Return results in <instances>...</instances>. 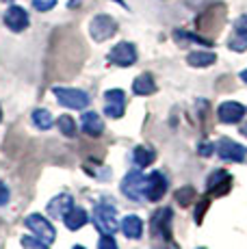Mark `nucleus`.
I'll list each match as a JSON object with an SVG mask.
<instances>
[{
	"instance_id": "obj_1",
	"label": "nucleus",
	"mask_w": 247,
	"mask_h": 249,
	"mask_svg": "<svg viewBox=\"0 0 247 249\" xmlns=\"http://www.w3.org/2000/svg\"><path fill=\"white\" fill-rule=\"evenodd\" d=\"M93 226L102 234H115L120 223H117V210L111 204H98L93 210Z\"/></svg>"
},
{
	"instance_id": "obj_2",
	"label": "nucleus",
	"mask_w": 247,
	"mask_h": 249,
	"mask_svg": "<svg viewBox=\"0 0 247 249\" xmlns=\"http://www.w3.org/2000/svg\"><path fill=\"white\" fill-rule=\"evenodd\" d=\"M52 91H54V95H56V100H59V104H61V107H65V108L83 111V108H87L89 102H91V98H89L85 91H80V89L54 87Z\"/></svg>"
},
{
	"instance_id": "obj_3",
	"label": "nucleus",
	"mask_w": 247,
	"mask_h": 249,
	"mask_svg": "<svg viewBox=\"0 0 247 249\" xmlns=\"http://www.w3.org/2000/svg\"><path fill=\"white\" fill-rule=\"evenodd\" d=\"M143 191H145V176L141 174V169L128 171L126 178L122 180V193L128 199H132V202H141L143 199Z\"/></svg>"
},
{
	"instance_id": "obj_4",
	"label": "nucleus",
	"mask_w": 247,
	"mask_h": 249,
	"mask_svg": "<svg viewBox=\"0 0 247 249\" xmlns=\"http://www.w3.org/2000/svg\"><path fill=\"white\" fill-rule=\"evenodd\" d=\"M24 223H26V228L31 230L37 238H39V241L48 243V245H50V243H54L56 230H54V226H52L46 217H41V214H28V217L24 219Z\"/></svg>"
},
{
	"instance_id": "obj_5",
	"label": "nucleus",
	"mask_w": 247,
	"mask_h": 249,
	"mask_svg": "<svg viewBox=\"0 0 247 249\" xmlns=\"http://www.w3.org/2000/svg\"><path fill=\"white\" fill-rule=\"evenodd\" d=\"M89 33H91V37L96 41H106L117 33V22L113 20L111 16L100 13V16H96L91 20V24H89Z\"/></svg>"
},
{
	"instance_id": "obj_6",
	"label": "nucleus",
	"mask_w": 247,
	"mask_h": 249,
	"mask_svg": "<svg viewBox=\"0 0 247 249\" xmlns=\"http://www.w3.org/2000/svg\"><path fill=\"white\" fill-rule=\"evenodd\" d=\"M215 150H217V154H219V159L226 162H243L247 159V147L232 141V139H219Z\"/></svg>"
},
{
	"instance_id": "obj_7",
	"label": "nucleus",
	"mask_w": 247,
	"mask_h": 249,
	"mask_svg": "<svg viewBox=\"0 0 247 249\" xmlns=\"http://www.w3.org/2000/svg\"><path fill=\"white\" fill-rule=\"evenodd\" d=\"M165 193H167V178L160 171H152L150 176H145V191H143L145 199L159 202V199H163Z\"/></svg>"
},
{
	"instance_id": "obj_8",
	"label": "nucleus",
	"mask_w": 247,
	"mask_h": 249,
	"mask_svg": "<svg viewBox=\"0 0 247 249\" xmlns=\"http://www.w3.org/2000/svg\"><path fill=\"white\" fill-rule=\"evenodd\" d=\"M126 111V95L122 89H108L104 93V115L113 119H120Z\"/></svg>"
},
{
	"instance_id": "obj_9",
	"label": "nucleus",
	"mask_w": 247,
	"mask_h": 249,
	"mask_svg": "<svg viewBox=\"0 0 247 249\" xmlns=\"http://www.w3.org/2000/svg\"><path fill=\"white\" fill-rule=\"evenodd\" d=\"M108 61L120 68H130L137 61V48L130 41H120L111 52H108Z\"/></svg>"
},
{
	"instance_id": "obj_10",
	"label": "nucleus",
	"mask_w": 247,
	"mask_h": 249,
	"mask_svg": "<svg viewBox=\"0 0 247 249\" xmlns=\"http://www.w3.org/2000/svg\"><path fill=\"white\" fill-rule=\"evenodd\" d=\"M4 24H7L9 31L22 33L24 28H28L31 20H28V13L24 11V9L18 7V4H11V7L4 11Z\"/></svg>"
},
{
	"instance_id": "obj_11",
	"label": "nucleus",
	"mask_w": 247,
	"mask_h": 249,
	"mask_svg": "<svg viewBox=\"0 0 247 249\" xmlns=\"http://www.w3.org/2000/svg\"><path fill=\"white\" fill-rule=\"evenodd\" d=\"M172 208H160L156 210V214L152 217V232L154 236H160L165 241H169V223H172Z\"/></svg>"
},
{
	"instance_id": "obj_12",
	"label": "nucleus",
	"mask_w": 247,
	"mask_h": 249,
	"mask_svg": "<svg viewBox=\"0 0 247 249\" xmlns=\"http://www.w3.org/2000/svg\"><path fill=\"white\" fill-rule=\"evenodd\" d=\"M243 115H245V107L239 102H223L217 108V117L223 124H236L243 119Z\"/></svg>"
},
{
	"instance_id": "obj_13",
	"label": "nucleus",
	"mask_w": 247,
	"mask_h": 249,
	"mask_svg": "<svg viewBox=\"0 0 247 249\" xmlns=\"http://www.w3.org/2000/svg\"><path fill=\"white\" fill-rule=\"evenodd\" d=\"M80 128H83V132H87L89 137H100L104 132V122L98 113L89 111V113L83 115V119H80Z\"/></svg>"
},
{
	"instance_id": "obj_14",
	"label": "nucleus",
	"mask_w": 247,
	"mask_h": 249,
	"mask_svg": "<svg viewBox=\"0 0 247 249\" xmlns=\"http://www.w3.org/2000/svg\"><path fill=\"white\" fill-rule=\"evenodd\" d=\"M72 208H74L72 197L65 193V195H59V197H54L48 204V214H50V217H54V219H65V214H68Z\"/></svg>"
},
{
	"instance_id": "obj_15",
	"label": "nucleus",
	"mask_w": 247,
	"mask_h": 249,
	"mask_svg": "<svg viewBox=\"0 0 247 249\" xmlns=\"http://www.w3.org/2000/svg\"><path fill=\"white\" fill-rule=\"evenodd\" d=\"M122 232L128 238H141V234H143V221L137 214H128V217L122 219Z\"/></svg>"
},
{
	"instance_id": "obj_16",
	"label": "nucleus",
	"mask_w": 247,
	"mask_h": 249,
	"mask_svg": "<svg viewBox=\"0 0 247 249\" xmlns=\"http://www.w3.org/2000/svg\"><path fill=\"white\" fill-rule=\"evenodd\" d=\"M63 221H65V226H68L70 230H80V228L85 226V223L89 221V214L85 213L83 208H76V206H74V208L70 210L68 214H65Z\"/></svg>"
},
{
	"instance_id": "obj_17",
	"label": "nucleus",
	"mask_w": 247,
	"mask_h": 249,
	"mask_svg": "<svg viewBox=\"0 0 247 249\" xmlns=\"http://www.w3.org/2000/svg\"><path fill=\"white\" fill-rule=\"evenodd\" d=\"M156 91V85H154V78L150 74H141L139 78L132 83V93L135 95H150Z\"/></svg>"
},
{
	"instance_id": "obj_18",
	"label": "nucleus",
	"mask_w": 247,
	"mask_h": 249,
	"mask_svg": "<svg viewBox=\"0 0 247 249\" xmlns=\"http://www.w3.org/2000/svg\"><path fill=\"white\" fill-rule=\"evenodd\" d=\"M189 65H193V68H208V65H212L217 61L215 52H204V50H197V52H191V54L187 56Z\"/></svg>"
},
{
	"instance_id": "obj_19",
	"label": "nucleus",
	"mask_w": 247,
	"mask_h": 249,
	"mask_svg": "<svg viewBox=\"0 0 247 249\" xmlns=\"http://www.w3.org/2000/svg\"><path fill=\"white\" fill-rule=\"evenodd\" d=\"M156 159V154L150 150V147H143V145H137L135 150H132V162H135L139 169H143V167H148L152 160Z\"/></svg>"
},
{
	"instance_id": "obj_20",
	"label": "nucleus",
	"mask_w": 247,
	"mask_h": 249,
	"mask_svg": "<svg viewBox=\"0 0 247 249\" xmlns=\"http://www.w3.org/2000/svg\"><path fill=\"white\" fill-rule=\"evenodd\" d=\"M33 124H35L39 130H50V128L54 126V119H52L50 111H46V108H35V111H33Z\"/></svg>"
},
{
	"instance_id": "obj_21",
	"label": "nucleus",
	"mask_w": 247,
	"mask_h": 249,
	"mask_svg": "<svg viewBox=\"0 0 247 249\" xmlns=\"http://www.w3.org/2000/svg\"><path fill=\"white\" fill-rule=\"evenodd\" d=\"M56 124H59V130L63 132L65 137H70V139L76 137V124H74V119L70 117V115H61Z\"/></svg>"
},
{
	"instance_id": "obj_22",
	"label": "nucleus",
	"mask_w": 247,
	"mask_h": 249,
	"mask_svg": "<svg viewBox=\"0 0 247 249\" xmlns=\"http://www.w3.org/2000/svg\"><path fill=\"white\" fill-rule=\"evenodd\" d=\"M228 46H230V50H234V52H245L247 50V33L236 31Z\"/></svg>"
},
{
	"instance_id": "obj_23",
	"label": "nucleus",
	"mask_w": 247,
	"mask_h": 249,
	"mask_svg": "<svg viewBox=\"0 0 247 249\" xmlns=\"http://www.w3.org/2000/svg\"><path fill=\"white\" fill-rule=\"evenodd\" d=\"M22 247L24 249H48V243L39 241L37 236H22Z\"/></svg>"
},
{
	"instance_id": "obj_24",
	"label": "nucleus",
	"mask_w": 247,
	"mask_h": 249,
	"mask_svg": "<svg viewBox=\"0 0 247 249\" xmlns=\"http://www.w3.org/2000/svg\"><path fill=\"white\" fill-rule=\"evenodd\" d=\"M98 249H117V243H115V238H113V234H102V238H100V243H98Z\"/></svg>"
},
{
	"instance_id": "obj_25",
	"label": "nucleus",
	"mask_w": 247,
	"mask_h": 249,
	"mask_svg": "<svg viewBox=\"0 0 247 249\" xmlns=\"http://www.w3.org/2000/svg\"><path fill=\"white\" fill-rule=\"evenodd\" d=\"M56 0H33V7L37 9V11H50V9H54Z\"/></svg>"
},
{
	"instance_id": "obj_26",
	"label": "nucleus",
	"mask_w": 247,
	"mask_h": 249,
	"mask_svg": "<svg viewBox=\"0 0 247 249\" xmlns=\"http://www.w3.org/2000/svg\"><path fill=\"white\" fill-rule=\"evenodd\" d=\"M193 195H195V191H193V189H187V191L182 189V191H178V193H176V197H178V202L184 206V204H191L189 199H191Z\"/></svg>"
},
{
	"instance_id": "obj_27",
	"label": "nucleus",
	"mask_w": 247,
	"mask_h": 249,
	"mask_svg": "<svg viewBox=\"0 0 247 249\" xmlns=\"http://www.w3.org/2000/svg\"><path fill=\"white\" fill-rule=\"evenodd\" d=\"M7 202H9V189H7V184L0 182V206H4Z\"/></svg>"
},
{
	"instance_id": "obj_28",
	"label": "nucleus",
	"mask_w": 247,
	"mask_h": 249,
	"mask_svg": "<svg viewBox=\"0 0 247 249\" xmlns=\"http://www.w3.org/2000/svg\"><path fill=\"white\" fill-rule=\"evenodd\" d=\"M234 28H236V31H241V33H247V16H241L239 20H236Z\"/></svg>"
},
{
	"instance_id": "obj_29",
	"label": "nucleus",
	"mask_w": 247,
	"mask_h": 249,
	"mask_svg": "<svg viewBox=\"0 0 247 249\" xmlns=\"http://www.w3.org/2000/svg\"><path fill=\"white\" fill-rule=\"evenodd\" d=\"M197 152H199V156H211L212 154V145H211V143H202Z\"/></svg>"
},
{
	"instance_id": "obj_30",
	"label": "nucleus",
	"mask_w": 247,
	"mask_h": 249,
	"mask_svg": "<svg viewBox=\"0 0 247 249\" xmlns=\"http://www.w3.org/2000/svg\"><path fill=\"white\" fill-rule=\"evenodd\" d=\"M241 135L247 137V124H243V126H241Z\"/></svg>"
},
{
	"instance_id": "obj_31",
	"label": "nucleus",
	"mask_w": 247,
	"mask_h": 249,
	"mask_svg": "<svg viewBox=\"0 0 247 249\" xmlns=\"http://www.w3.org/2000/svg\"><path fill=\"white\" fill-rule=\"evenodd\" d=\"M241 80H245V83H247V70L241 71Z\"/></svg>"
},
{
	"instance_id": "obj_32",
	"label": "nucleus",
	"mask_w": 247,
	"mask_h": 249,
	"mask_svg": "<svg viewBox=\"0 0 247 249\" xmlns=\"http://www.w3.org/2000/svg\"><path fill=\"white\" fill-rule=\"evenodd\" d=\"M76 4H78V0H70V7H72V9L76 7Z\"/></svg>"
},
{
	"instance_id": "obj_33",
	"label": "nucleus",
	"mask_w": 247,
	"mask_h": 249,
	"mask_svg": "<svg viewBox=\"0 0 247 249\" xmlns=\"http://www.w3.org/2000/svg\"><path fill=\"white\" fill-rule=\"evenodd\" d=\"M117 4H122V7H126V2H124V0H115Z\"/></svg>"
},
{
	"instance_id": "obj_34",
	"label": "nucleus",
	"mask_w": 247,
	"mask_h": 249,
	"mask_svg": "<svg viewBox=\"0 0 247 249\" xmlns=\"http://www.w3.org/2000/svg\"><path fill=\"white\" fill-rule=\"evenodd\" d=\"M74 249H85V247H80V245H76V247H74Z\"/></svg>"
},
{
	"instance_id": "obj_35",
	"label": "nucleus",
	"mask_w": 247,
	"mask_h": 249,
	"mask_svg": "<svg viewBox=\"0 0 247 249\" xmlns=\"http://www.w3.org/2000/svg\"><path fill=\"white\" fill-rule=\"evenodd\" d=\"M0 119H2V108H0Z\"/></svg>"
}]
</instances>
